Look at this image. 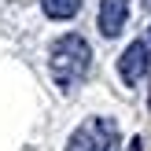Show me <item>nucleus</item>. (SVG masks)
Returning <instances> with one entry per match:
<instances>
[{
	"instance_id": "f257e3e1",
	"label": "nucleus",
	"mask_w": 151,
	"mask_h": 151,
	"mask_svg": "<svg viewBox=\"0 0 151 151\" xmlns=\"http://www.w3.org/2000/svg\"><path fill=\"white\" fill-rule=\"evenodd\" d=\"M88 66H92V48L78 33H63L48 52V70H52L59 88H74L88 74Z\"/></svg>"
},
{
	"instance_id": "f03ea898",
	"label": "nucleus",
	"mask_w": 151,
	"mask_h": 151,
	"mask_svg": "<svg viewBox=\"0 0 151 151\" xmlns=\"http://www.w3.org/2000/svg\"><path fill=\"white\" fill-rule=\"evenodd\" d=\"M66 151H118V122L114 118H88L66 140Z\"/></svg>"
},
{
	"instance_id": "7ed1b4c3",
	"label": "nucleus",
	"mask_w": 151,
	"mask_h": 151,
	"mask_svg": "<svg viewBox=\"0 0 151 151\" xmlns=\"http://www.w3.org/2000/svg\"><path fill=\"white\" fill-rule=\"evenodd\" d=\"M118 74H122L125 85H140L144 74H151V44H147V37L133 41L129 48L122 52V59H118Z\"/></svg>"
},
{
	"instance_id": "20e7f679",
	"label": "nucleus",
	"mask_w": 151,
	"mask_h": 151,
	"mask_svg": "<svg viewBox=\"0 0 151 151\" xmlns=\"http://www.w3.org/2000/svg\"><path fill=\"white\" fill-rule=\"evenodd\" d=\"M100 33L103 37H118L125 29V19H129V0H100Z\"/></svg>"
},
{
	"instance_id": "39448f33",
	"label": "nucleus",
	"mask_w": 151,
	"mask_h": 151,
	"mask_svg": "<svg viewBox=\"0 0 151 151\" xmlns=\"http://www.w3.org/2000/svg\"><path fill=\"white\" fill-rule=\"evenodd\" d=\"M41 11L48 15V19L63 22V19H74V15L81 11V0H41Z\"/></svg>"
},
{
	"instance_id": "423d86ee",
	"label": "nucleus",
	"mask_w": 151,
	"mask_h": 151,
	"mask_svg": "<svg viewBox=\"0 0 151 151\" xmlns=\"http://www.w3.org/2000/svg\"><path fill=\"white\" fill-rule=\"evenodd\" d=\"M129 151H140V140H133V144H129Z\"/></svg>"
}]
</instances>
